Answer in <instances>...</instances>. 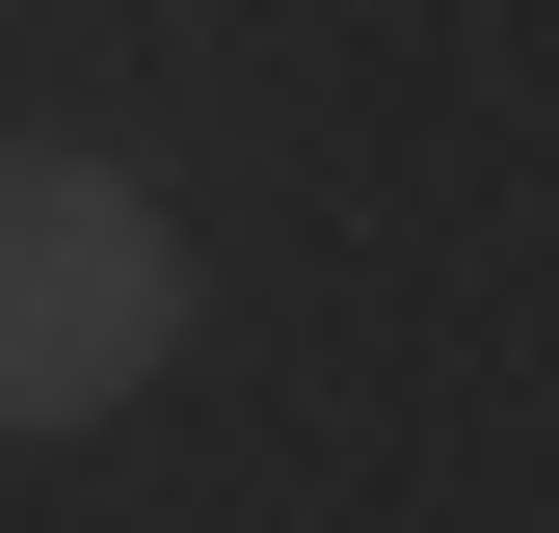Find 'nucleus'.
<instances>
[{
  "label": "nucleus",
  "mask_w": 559,
  "mask_h": 533,
  "mask_svg": "<svg viewBox=\"0 0 559 533\" xmlns=\"http://www.w3.org/2000/svg\"><path fill=\"white\" fill-rule=\"evenodd\" d=\"M187 347V240L133 161H0V427H107Z\"/></svg>",
  "instance_id": "obj_1"
}]
</instances>
